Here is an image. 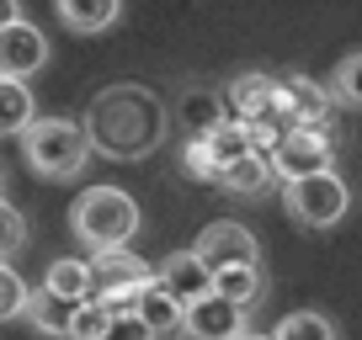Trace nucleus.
<instances>
[{"label":"nucleus","instance_id":"obj_1","mask_svg":"<svg viewBox=\"0 0 362 340\" xmlns=\"http://www.w3.org/2000/svg\"><path fill=\"white\" fill-rule=\"evenodd\" d=\"M176 123V112H165L149 85L139 80H123V85H107L86 112L90 144L102 149L107 159H144L165 144V128Z\"/></svg>","mask_w":362,"mask_h":340},{"label":"nucleus","instance_id":"obj_2","mask_svg":"<svg viewBox=\"0 0 362 340\" xmlns=\"http://www.w3.org/2000/svg\"><path fill=\"white\" fill-rule=\"evenodd\" d=\"M90 154H96V144H90V128L80 123V117H37L22 133V159L43 181H69V176H80Z\"/></svg>","mask_w":362,"mask_h":340},{"label":"nucleus","instance_id":"obj_3","mask_svg":"<svg viewBox=\"0 0 362 340\" xmlns=\"http://www.w3.org/2000/svg\"><path fill=\"white\" fill-rule=\"evenodd\" d=\"M69 229L80 234V245L102 250H128V239L139 234V202L117 186H86L69 202Z\"/></svg>","mask_w":362,"mask_h":340},{"label":"nucleus","instance_id":"obj_4","mask_svg":"<svg viewBox=\"0 0 362 340\" xmlns=\"http://www.w3.org/2000/svg\"><path fill=\"white\" fill-rule=\"evenodd\" d=\"M283 207L298 218L304 229H336L351 207V192L336 170L325 176H304V181H283Z\"/></svg>","mask_w":362,"mask_h":340},{"label":"nucleus","instance_id":"obj_5","mask_svg":"<svg viewBox=\"0 0 362 340\" xmlns=\"http://www.w3.org/2000/svg\"><path fill=\"white\" fill-rule=\"evenodd\" d=\"M96 298H102L107 308H139V298L149 293V287H155V266L144 261V255H128V250H102V255H96Z\"/></svg>","mask_w":362,"mask_h":340},{"label":"nucleus","instance_id":"obj_6","mask_svg":"<svg viewBox=\"0 0 362 340\" xmlns=\"http://www.w3.org/2000/svg\"><path fill=\"white\" fill-rule=\"evenodd\" d=\"M267 154H272V170H277L283 181H304V176H325L330 170L336 144H330V133H320V128H293V133H277V144H272Z\"/></svg>","mask_w":362,"mask_h":340},{"label":"nucleus","instance_id":"obj_7","mask_svg":"<svg viewBox=\"0 0 362 340\" xmlns=\"http://www.w3.org/2000/svg\"><path fill=\"white\" fill-rule=\"evenodd\" d=\"M330 107H336L330 85H320V80H309V75L283 80V133H293V128H320V133H325Z\"/></svg>","mask_w":362,"mask_h":340},{"label":"nucleus","instance_id":"obj_8","mask_svg":"<svg viewBox=\"0 0 362 340\" xmlns=\"http://www.w3.org/2000/svg\"><path fill=\"white\" fill-rule=\"evenodd\" d=\"M197 255H203L208 266H256V255H261V245H256V234H250L245 224H229V218H218V224H208L203 234H197Z\"/></svg>","mask_w":362,"mask_h":340},{"label":"nucleus","instance_id":"obj_9","mask_svg":"<svg viewBox=\"0 0 362 340\" xmlns=\"http://www.w3.org/2000/svg\"><path fill=\"white\" fill-rule=\"evenodd\" d=\"M48 64V37L37 32L33 22H11L6 32H0V75H11V80H33L37 69Z\"/></svg>","mask_w":362,"mask_h":340},{"label":"nucleus","instance_id":"obj_10","mask_svg":"<svg viewBox=\"0 0 362 340\" xmlns=\"http://www.w3.org/2000/svg\"><path fill=\"white\" fill-rule=\"evenodd\" d=\"M187 335L192 340H245L250 335L245 329V308L229 303V298H218V293H208L203 303L187 308Z\"/></svg>","mask_w":362,"mask_h":340},{"label":"nucleus","instance_id":"obj_11","mask_svg":"<svg viewBox=\"0 0 362 340\" xmlns=\"http://www.w3.org/2000/svg\"><path fill=\"white\" fill-rule=\"evenodd\" d=\"M160 282L192 308V303H203V298L214 293V266H208L197 250H170L165 266H160Z\"/></svg>","mask_w":362,"mask_h":340},{"label":"nucleus","instance_id":"obj_12","mask_svg":"<svg viewBox=\"0 0 362 340\" xmlns=\"http://www.w3.org/2000/svg\"><path fill=\"white\" fill-rule=\"evenodd\" d=\"M224 102H218L214 91H203V85H192V91L176 96V128H187L192 138H208L214 128H224Z\"/></svg>","mask_w":362,"mask_h":340},{"label":"nucleus","instance_id":"obj_13","mask_svg":"<svg viewBox=\"0 0 362 340\" xmlns=\"http://www.w3.org/2000/svg\"><path fill=\"white\" fill-rule=\"evenodd\" d=\"M43 287L54 298H64V303H90V298H96V266L80 261V255H64V261L48 266Z\"/></svg>","mask_w":362,"mask_h":340},{"label":"nucleus","instance_id":"obj_14","mask_svg":"<svg viewBox=\"0 0 362 340\" xmlns=\"http://www.w3.org/2000/svg\"><path fill=\"white\" fill-rule=\"evenodd\" d=\"M139 319H144V324L155 329L160 340H170L176 329H187V303H181V298H176V293H170V287L155 277V287L139 298Z\"/></svg>","mask_w":362,"mask_h":340},{"label":"nucleus","instance_id":"obj_15","mask_svg":"<svg viewBox=\"0 0 362 340\" xmlns=\"http://www.w3.org/2000/svg\"><path fill=\"white\" fill-rule=\"evenodd\" d=\"M59 22L69 27V32L90 37V32H107V27L123 16V0H54Z\"/></svg>","mask_w":362,"mask_h":340},{"label":"nucleus","instance_id":"obj_16","mask_svg":"<svg viewBox=\"0 0 362 340\" xmlns=\"http://www.w3.org/2000/svg\"><path fill=\"white\" fill-rule=\"evenodd\" d=\"M272 181H277V170H272V154H267V149H256V154H245V159H235V165L218 170V186H224V192H235V197H261Z\"/></svg>","mask_w":362,"mask_h":340},{"label":"nucleus","instance_id":"obj_17","mask_svg":"<svg viewBox=\"0 0 362 340\" xmlns=\"http://www.w3.org/2000/svg\"><path fill=\"white\" fill-rule=\"evenodd\" d=\"M37 123L33 112V91H27V80H11V75H0V138H22L27 128Z\"/></svg>","mask_w":362,"mask_h":340},{"label":"nucleus","instance_id":"obj_18","mask_svg":"<svg viewBox=\"0 0 362 340\" xmlns=\"http://www.w3.org/2000/svg\"><path fill=\"white\" fill-rule=\"evenodd\" d=\"M214 293L229 298V303H240V308H256L261 303V272L256 266H218L214 272Z\"/></svg>","mask_w":362,"mask_h":340},{"label":"nucleus","instance_id":"obj_19","mask_svg":"<svg viewBox=\"0 0 362 340\" xmlns=\"http://www.w3.org/2000/svg\"><path fill=\"white\" fill-rule=\"evenodd\" d=\"M69 314H75V303L54 298L48 287H43V293H33V303H27V319H33V329H43V335H59V340H69Z\"/></svg>","mask_w":362,"mask_h":340},{"label":"nucleus","instance_id":"obj_20","mask_svg":"<svg viewBox=\"0 0 362 340\" xmlns=\"http://www.w3.org/2000/svg\"><path fill=\"white\" fill-rule=\"evenodd\" d=\"M272 340H336V329H330L325 314H315V308H298V314H283V319H277Z\"/></svg>","mask_w":362,"mask_h":340},{"label":"nucleus","instance_id":"obj_21","mask_svg":"<svg viewBox=\"0 0 362 340\" xmlns=\"http://www.w3.org/2000/svg\"><path fill=\"white\" fill-rule=\"evenodd\" d=\"M27 303H33V287L16 277L11 261H0V324L6 319H27Z\"/></svg>","mask_w":362,"mask_h":340},{"label":"nucleus","instance_id":"obj_22","mask_svg":"<svg viewBox=\"0 0 362 340\" xmlns=\"http://www.w3.org/2000/svg\"><path fill=\"white\" fill-rule=\"evenodd\" d=\"M107 324H112V308H107L102 298L75 303V314H69V340H102Z\"/></svg>","mask_w":362,"mask_h":340},{"label":"nucleus","instance_id":"obj_23","mask_svg":"<svg viewBox=\"0 0 362 340\" xmlns=\"http://www.w3.org/2000/svg\"><path fill=\"white\" fill-rule=\"evenodd\" d=\"M330 96H336L341 107H357V112H362V54H346L336 64V75H330Z\"/></svg>","mask_w":362,"mask_h":340},{"label":"nucleus","instance_id":"obj_24","mask_svg":"<svg viewBox=\"0 0 362 340\" xmlns=\"http://www.w3.org/2000/svg\"><path fill=\"white\" fill-rule=\"evenodd\" d=\"M22 245H27V224H22V213L0 197V261H6V255H16Z\"/></svg>","mask_w":362,"mask_h":340},{"label":"nucleus","instance_id":"obj_25","mask_svg":"<svg viewBox=\"0 0 362 340\" xmlns=\"http://www.w3.org/2000/svg\"><path fill=\"white\" fill-rule=\"evenodd\" d=\"M102 340H160V335H155V329L144 324V319H139V308H117Z\"/></svg>","mask_w":362,"mask_h":340},{"label":"nucleus","instance_id":"obj_26","mask_svg":"<svg viewBox=\"0 0 362 340\" xmlns=\"http://www.w3.org/2000/svg\"><path fill=\"white\" fill-rule=\"evenodd\" d=\"M181 165H187V176H192V181H218V165H214V154H208L203 138H187V149H181Z\"/></svg>","mask_w":362,"mask_h":340},{"label":"nucleus","instance_id":"obj_27","mask_svg":"<svg viewBox=\"0 0 362 340\" xmlns=\"http://www.w3.org/2000/svg\"><path fill=\"white\" fill-rule=\"evenodd\" d=\"M11 22H22V0H0V32Z\"/></svg>","mask_w":362,"mask_h":340},{"label":"nucleus","instance_id":"obj_28","mask_svg":"<svg viewBox=\"0 0 362 340\" xmlns=\"http://www.w3.org/2000/svg\"><path fill=\"white\" fill-rule=\"evenodd\" d=\"M245 340H272V335H245Z\"/></svg>","mask_w":362,"mask_h":340}]
</instances>
